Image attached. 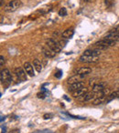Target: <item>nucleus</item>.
Here are the masks:
<instances>
[{
  "label": "nucleus",
  "mask_w": 119,
  "mask_h": 133,
  "mask_svg": "<svg viewBox=\"0 0 119 133\" xmlns=\"http://www.w3.org/2000/svg\"><path fill=\"white\" fill-rule=\"evenodd\" d=\"M61 74H62V71H59L57 74H55V76L57 77V78H61Z\"/></svg>",
  "instance_id": "nucleus-23"
},
{
  "label": "nucleus",
  "mask_w": 119,
  "mask_h": 133,
  "mask_svg": "<svg viewBox=\"0 0 119 133\" xmlns=\"http://www.w3.org/2000/svg\"><path fill=\"white\" fill-rule=\"evenodd\" d=\"M3 6V0H1V6Z\"/></svg>",
  "instance_id": "nucleus-26"
},
{
  "label": "nucleus",
  "mask_w": 119,
  "mask_h": 133,
  "mask_svg": "<svg viewBox=\"0 0 119 133\" xmlns=\"http://www.w3.org/2000/svg\"><path fill=\"white\" fill-rule=\"evenodd\" d=\"M34 133H50V131L49 130H42V131H36V132Z\"/></svg>",
  "instance_id": "nucleus-21"
},
{
  "label": "nucleus",
  "mask_w": 119,
  "mask_h": 133,
  "mask_svg": "<svg viewBox=\"0 0 119 133\" xmlns=\"http://www.w3.org/2000/svg\"><path fill=\"white\" fill-rule=\"evenodd\" d=\"M115 44V41L112 40H108V39H102V40L98 41L94 44V46L97 48V49H105V48H108L110 46H113Z\"/></svg>",
  "instance_id": "nucleus-3"
},
{
  "label": "nucleus",
  "mask_w": 119,
  "mask_h": 133,
  "mask_svg": "<svg viewBox=\"0 0 119 133\" xmlns=\"http://www.w3.org/2000/svg\"><path fill=\"white\" fill-rule=\"evenodd\" d=\"M100 49H87L80 57V61L84 63H94L99 59Z\"/></svg>",
  "instance_id": "nucleus-1"
},
{
  "label": "nucleus",
  "mask_w": 119,
  "mask_h": 133,
  "mask_svg": "<svg viewBox=\"0 0 119 133\" xmlns=\"http://www.w3.org/2000/svg\"><path fill=\"white\" fill-rule=\"evenodd\" d=\"M46 45L49 48H50V49H51L52 51L55 52V53H59V52H61V49H62L61 45H59V43L56 42V41L53 40L52 38L47 39Z\"/></svg>",
  "instance_id": "nucleus-5"
},
{
  "label": "nucleus",
  "mask_w": 119,
  "mask_h": 133,
  "mask_svg": "<svg viewBox=\"0 0 119 133\" xmlns=\"http://www.w3.org/2000/svg\"><path fill=\"white\" fill-rule=\"evenodd\" d=\"M0 65H1V66H3L5 65V57L3 56L0 57Z\"/></svg>",
  "instance_id": "nucleus-20"
},
{
  "label": "nucleus",
  "mask_w": 119,
  "mask_h": 133,
  "mask_svg": "<svg viewBox=\"0 0 119 133\" xmlns=\"http://www.w3.org/2000/svg\"><path fill=\"white\" fill-rule=\"evenodd\" d=\"M84 87V83L82 81H79V82H76V83H73V84H71V86L69 87V91L71 92H74V91L78 90V89H82V88Z\"/></svg>",
  "instance_id": "nucleus-9"
},
{
  "label": "nucleus",
  "mask_w": 119,
  "mask_h": 133,
  "mask_svg": "<svg viewBox=\"0 0 119 133\" xmlns=\"http://www.w3.org/2000/svg\"><path fill=\"white\" fill-rule=\"evenodd\" d=\"M33 66L35 68L38 72H40V71L42 70V65H41L40 61H39V59H35V60L33 61Z\"/></svg>",
  "instance_id": "nucleus-16"
},
{
  "label": "nucleus",
  "mask_w": 119,
  "mask_h": 133,
  "mask_svg": "<svg viewBox=\"0 0 119 133\" xmlns=\"http://www.w3.org/2000/svg\"><path fill=\"white\" fill-rule=\"evenodd\" d=\"M21 6V1L20 0H11L9 3L5 6V11L8 12V13H11L14 12Z\"/></svg>",
  "instance_id": "nucleus-2"
},
{
  "label": "nucleus",
  "mask_w": 119,
  "mask_h": 133,
  "mask_svg": "<svg viewBox=\"0 0 119 133\" xmlns=\"http://www.w3.org/2000/svg\"><path fill=\"white\" fill-rule=\"evenodd\" d=\"M23 66H24V69L25 71L27 72V74L28 75L29 77H34L35 76V73H34V69H33V66H32L30 63L28 62H25L24 65H23Z\"/></svg>",
  "instance_id": "nucleus-7"
},
{
  "label": "nucleus",
  "mask_w": 119,
  "mask_h": 133,
  "mask_svg": "<svg viewBox=\"0 0 119 133\" xmlns=\"http://www.w3.org/2000/svg\"><path fill=\"white\" fill-rule=\"evenodd\" d=\"M12 132H13V133H19V129H14Z\"/></svg>",
  "instance_id": "nucleus-24"
},
{
  "label": "nucleus",
  "mask_w": 119,
  "mask_h": 133,
  "mask_svg": "<svg viewBox=\"0 0 119 133\" xmlns=\"http://www.w3.org/2000/svg\"><path fill=\"white\" fill-rule=\"evenodd\" d=\"M104 38L108 39V40H112V41H115V42H116L117 40H119V35L111 33V32H110L107 36H105V37H104Z\"/></svg>",
  "instance_id": "nucleus-15"
},
{
  "label": "nucleus",
  "mask_w": 119,
  "mask_h": 133,
  "mask_svg": "<svg viewBox=\"0 0 119 133\" xmlns=\"http://www.w3.org/2000/svg\"><path fill=\"white\" fill-rule=\"evenodd\" d=\"M104 89H105V85H104V83H103V82H99V83H96L93 86V92L95 93V94H98V93H100L101 91Z\"/></svg>",
  "instance_id": "nucleus-10"
},
{
  "label": "nucleus",
  "mask_w": 119,
  "mask_h": 133,
  "mask_svg": "<svg viewBox=\"0 0 119 133\" xmlns=\"http://www.w3.org/2000/svg\"><path fill=\"white\" fill-rule=\"evenodd\" d=\"M118 26H119V25H118Z\"/></svg>",
  "instance_id": "nucleus-27"
},
{
  "label": "nucleus",
  "mask_w": 119,
  "mask_h": 133,
  "mask_svg": "<svg viewBox=\"0 0 119 133\" xmlns=\"http://www.w3.org/2000/svg\"><path fill=\"white\" fill-rule=\"evenodd\" d=\"M50 117H51V114H46V115H44V118H45V119H47V118H50Z\"/></svg>",
  "instance_id": "nucleus-22"
},
{
  "label": "nucleus",
  "mask_w": 119,
  "mask_h": 133,
  "mask_svg": "<svg viewBox=\"0 0 119 133\" xmlns=\"http://www.w3.org/2000/svg\"><path fill=\"white\" fill-rule=\"evenodd\" d=\"M2 133H6V128L2 127Z\"/></svg>",
  "instance_id": "nucleus-25"
},
{
  "label": "nucleus",
  "mask_w": 119,
  "mask_h": 133,
  "mask_svg": "<svg viewBox=\"0 0 119 133\" xmlns=\"http://www.w3.org/2000/svg\"><path fill=\"white\" fill-rule=\"evenodd\" d=\"M42 53H43V55L46 57H48V58H52V57H54L56 54L55 52L52 51L48 46H47V48H42Z\"/></svg>",
  "instance_id": "nucleus-11"
},
{
  "label": "nucleus",
  "mask_w": 119,
  "mask_h": 133,
  "mask_svg": "<svg viewBox=\"0 0 119 133\" xmlns=\"http://www.w3.org/2000/svg\"><path fill=\"white\" fill-rule=\"evenodd\" d=\"M118 94H119V92H118V91H115V92L112 93V94H109V95H108V97H107V98H108V99L106 100V101H107V102L111 101V100L113 99V98H116V97H117V95H118Z\"/></svg>",
  "instance_id": "nucleus-18"
},
{
  "label": "nucleus",
  "mask_w": 119,
  "mask_h": 133,
  "mask_svg": "<svg viewBox=\"0 0 119 133\" xmlns=\"http://www.w3.org/2000/svg\"><path fill=\"white\" fill-rule=\"evenodd\" d=\"M95 98H96V97H95V93H93V91H92V92L86 93V94L84 95L82 98H81L80 99L82 100V102H88V101H91L92 99H94Z\"/></svg>",
  "instance_id": "nucleus-12"
},
{
  "label": "nucleus",
  "mask_w": 119,
  "mask_h": 133,
  "mask_svg": "<svg viewBox=\"0 0 119 133\" xmlns=\"http://www.w3.org/2000/svg\"><path fill=\"white\" fill-rule=\"evenodd\" d=\"M59 15L61 16V17H65V16H67V10H66V8H61V10L59 11Z\"/></svg>",
  "instance_id": "nucleus-19"
},
{
  "label": "nucleus",
  "mask_w": 119,
  "mask_h": 133,
  "mask_svg": "<svg viewBox=\"0 0 119 133\" xmlns=\"http://www.w3.org/2000/svg\"><path fill=\"white\" fill-rule=\"evenodd\" d=\"M86 93H88V89H86V88L84 87V88H82V89L73 92V96L76 98H82Z\"/></svg>",
  "instance_id": "nucleus-8"
},
{
  "label": "nucleus",
  "mask_w": 119,
  "mask_h": 133,
  "mask_svg": "<svg viewBox=\"0 0 119 133\" xmlns=\"http://www.w3.org/2000/svg\"><path fill=\"white\" fill-rule=\"evenodd\" d=\"M1 82L2 84H10L12 82V76L10 71L8 69H4L1 70V75H0Z\"/></svg>",
  "instance_id": "nucleus-4"
},
{
  "label": "nucleus",
  "mask_w": 119,
  "mask_h": 133,
  "mask_svg": "<svg viewBox=\"0 0 119 133\" xmlns=\"http://www.w3.org/2000/svg\"><path fill=\"white\" fill-rule=\"evenodd\" d=\"M73 34H74V29H73V28H68V29H66L65 31L62 33V37H63V38H71L73 36Z\"/></svg>",
  "instance_id": "nucleus-14"
},
{
  "label": "nucleus",
  "mask_w": 119,
  "mask_h": 133,
  "mask_svg": "<svg viewBox=\"0 0 119 133\" xmlns=\"http://www.w3.org/2000/svg\"><path fill=\"white\" fill-rule=\"evenodd\" d=\"M84 78V77H82V76H81V75H78V74H77L76 76H73V78H69V79H68V82H69L70 84L76 83V82H79V81H80V78Z\"/></svg>",
  "instance_id": "nucleus-17"
},
{
  "label": "nucleus",
  "mask_w": 119,
  "mask_h": 133,
  "mask_svg": "<svg viewBox=\"0 0 119 133\" xmlns=\"http://www.w3.org/2000/svg\"><path fill=\"white\" fill-rule=\"evenodd\" d=\"M91 72H92V69H90V68H86V66L80 68V69L77 70V74L81 75V76H82V77L87 76V75L90 74Z\"/></svg>",
  "instance_id": "nucleus-13"
},
{
  "label": "nucleus",
  "mask_w": 119,
  "mask_h": 133,
  "mask_svg": "<svg viewBox=\"0 0 119 133\" xmlns=\"http://www.w3.org/2000/svg\"><path fill=\"white\" fill-rule=\"evenodd\" d=\"M26 73L27 72L25 71V69H23L22 68H17V69H15L16 76H17V78H19V80H21V81H27V79H28Z\"/></svg>",
  "instance_id": "nucleus-6"
}]
</instances>
